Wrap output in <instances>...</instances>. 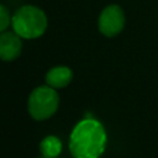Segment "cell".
Masks as SVG:
<instances>
[{
  "instance_id": "cell-2",
  "label": "cell",
  "mask_w": 158,
  "mask_h": 158,
  "mask_svg": "<svg viewBox=\"0 0 158 158\" xmlns=\"http://www.w3.org/2000/svg\"><path fill=\"white\" fill-rule=\"evenodd\" d=\"M47 16L37 6L23 5L14 14L11 26L21 38L33 40L41 37L47 30Z\"/></svg>"
},
{
  "instance_id": "cell-8",
  "label": "cell",
  "mask_w": 158,
  "mask_h": 158,
  "mask_svg": "<svg viewBox=\"0 0 158 158\" xmlns=\"http://www.w3.org/2000/svg\"><path fill=\"white\" fill-rule=\"evenodd\" d=\"M11 19L12 17H10L9 10L4 5L0 4V33L4 32L9 27V25L11 23Z\"/></svg>"
},
{
  "instance_id": "cell-5",
  "label": "cell",
  "mask_w": 158,
  "mask_h": 158,
  "mask_svg": "<svg viewBox=\"0 0 158 158\" xmlns=\"http://www.w3.org/2000/svg\"><path fill=\"white\" fill-rule=\"evenodd\" d=\"M22 49L21 37L16 32L0 33V59L4 62H12L20 57Z\"/></svg>"
},
{
  "instance_id": "cell-3",
  "label": "cell",
  "mask_w": 158,
  "mask_h": 158,
  "mask_svg": "<svg viewBox=\"0 0 158 158\" xmlns=\"http://www.w3.org/2000/svg\"><path fill=\"white\" fill-rule=\"evenodd\" d=\"M58 106L59 95L56 89L49 85L35 88L27 100L28 114L36 121H43L52 117Z\"/></svg>"
},
{
  "instance_id": "cell-6",
  "label": "cell",
  "mask_w": 158,
  "mask_h": 158,
  "mask_svg": "<svg viewBox=\"0 0 158 158\" xmlns=\"http://www.w3.org/2000/svg\"><path fill=\"white\" fill-rule=\"evenodd\" d=\"M73 79V72L70 68L64 65H58L51 68L46 74V83L47 85L54 89H62L70 84Z\"/></svg>"
},
{
  "instance_id": "cell-9",
  "label": "cell",
  "mask_w": 158,
  "mask_h": 158,
  "mask_svg": "<svg viewBox=\"0 0 158 158\" xmlns=\"http://www.w3.org/2000/svg\"><path fill=\"white\" fill-rule=\"evenodd\" d=\"M42 158H57V157H43L42 156Z\"/></svg>"
},
{
  "instance_id": "cell-4",
  "label": "cell",
  "mask_w": 158,
  "mask_h": 158,
  "mask_svg": "<svg viewBox=\"0 0 158 158\" xmlns=\"http://www.w3.org/2000/svg\"><path fill=\"white\" fill-rule=\"evenodd\" d=\"M125 22L126 17L123 10L118 5L111 4L101 11L98 20V27L105 37H115L123 30Z\"/></svg>"
},
{
  "instance_id": "cell-1",
  "label": "cell",
  "mask_w": 158,
  "mask_h": 158,
  "mask_svg": "<svg viewBox=\"0 0 158 158\" xmlns=\"http://www.w3.org/2000/svg\"><path fill=\"white\" fill-rule=\"evenodd\" d=\"M106 143V130L93 116L79 121L69 136V151L74 158H100L105 152Z\"/></svg>"
},
{
  "instance_id": "cell-7",
  "label": "cell",
  "mask_w": 158,
  "mask_h": 158,
  "mask_svg": "<svg viewBox=\"0 0 158 158\" xmlns=\"http://www.w3.org/2000/svg\"><path fill=\"white\" fill-rule=\"evenodd\" d=\"M40 151L43 157H58L62 152V142L57 136L49 135L41 141Z\"/></svg>"
}]
</instances>
